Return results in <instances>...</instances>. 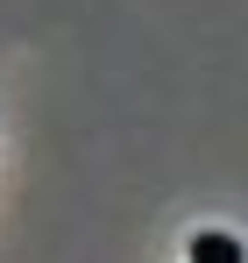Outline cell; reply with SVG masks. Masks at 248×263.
<instances>
[{
    "instance_id": "1",
    "label": "cell",
    "mask_w": 248,
    "mask_h": 263,
    "mask_svg": "<svg viewBox=\"0 0 248 263\" xmlns=\"http://www.w3.org/2000/svg\"><path fill=\"white\" fill-rule=\"evenodd\" d=\"M192 263H241V242L220 235V228H206V235L192 242Z\"/></svg>"
}]
</instances>
